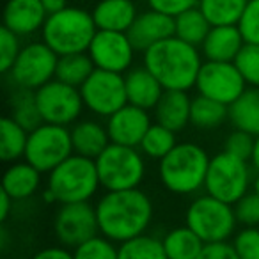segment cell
<instances>
[{
  "mask_svg": "<svg viewBox=\"0 0 259 259\" xmlns=\"http://www.w3.org/2000/svg\"><path fill=\"white\" fill-rule=\"evenodd\" d=\"M185 224L204 243L229 241L238 226L234 206L220 201L209 194L199 195L188 204Z\"/></svg>",
  "mask_w": 259,
  "mask_h": 259,
  "instance_id": "cell-6",
  "label": "cell"
},
{
  "mask_svg": "<svg viewBox=\"0 0 259 259\" xmlns=\"http://www.w3.org/2000/svg\"><path fill=\"white\" fill-rule=\"evenodd\" d=\"M41 2H43L48 15H54V13H59V11H62V9L68 8L66 0H41Z\"/></svg>",
  "mask_w": 259,
  "mask_h": 259,
  "instance_id": "cell-46",
  "label": "cell"
},
{
  "mask_svg": "<svg viewBox=\"0 0 259 259\" xmlns=\"http://www.w3.org/2000/svg\"><path fill=\"white\" fill-rule=\"evenodd\" d=\"M71 142L75 155L87 156L96 160L105 149L110 146L107 124L94 121V119H82L71 124Z\"/></svg>",
  "mask_w": 259,
  "mask_h": 259,
  "instance_id": "cell-21",
  "label": "cell"
},
{
  "mask_svg": "<svg viewBox=\"0 0 259 259\" xmlns=\"http://www.w3.org/2000/svg\"><path fill=\"white\" fill-rule=\"evenodd\" d=\"M71 132L68 126L43 122L29 134L25 156L37 170L48 174L73 155Z\"/></svg>",
  "mask_w": 259,
  "mask_h": 259,
  "instance_id": "cell-9",
  "label": "cell"
},
{
  "mask_svg": "<svg viewBox=\"0 0 259 259\" xmlns=\"http://www.w3.org/2000/svg\"><path fill=\"white\" fill-rule=\"evenodd\" d=\"M126 34L135 50L144 54L153 45L174 36V18L155 9H149L137 15Z\"/></svg>",
  "mask_w": 259,
  "mask_h": 259,
  "instance_id": "cell-17",
  "label": "cell"
},
{
  "mask_svg": "<svg viewBox=\"0 0 259 259\" xmlns=\"http://www.w3.org/2000/svg\"><path fill=\"white\" fill-rule=\"evenodd\" d=\"M11 117L18 122L20 126L32 132L37 126L43 124V117L36 103V93L29 89L18 87L16 93L11 96Z\"/></svg>",
  "mask_w": 259,
  "mask_h": 259,
  "instance_id": "cell-32",
  "label": "cell"
},
{
  "mask_svg": "<svg viewBox=\"0 0 259 259\" xmlns=\"http://www.w3.org/2000/svg\"><path fill=\"white\" fill-rule=\"evenodd\" d=\"M29 134L11 115L0 121V158L4 162H16L25 156Z\"/></svg>",
  "mask_w": 259,
  "mask_h": 259,
  "instance_id": "cell-29",
  "label": "cell"
},
{
  "mask_svg": "<svg viewBox=\"0 0 259 259\" xmlns=\"http://www.w3.org/2000/svg\"><path fill=\"white\" fill-rule=\"evenodd\" d=\"M233 247L240 259H259V227H243L238 231Z\"/></svg>",
  "mask_w": 259,
  "mask_h": 259,
  "instance_id": "cell-38",
  "label": "cell"
},
{
  "mask_svg": "<svg viewBox=\"0 0 259 259\" xmlns=\"http://www.w3.org/2000/svg\"><path fill=\"white\" fill-rule=\"evenodd\" d=\"M195 89L202 96H208L224 105H233L247 89V82L238 71L234 62H202Z\"/></svg>",
  "mask_w": 259,
  "mask_h": 259,
  "instance_id": "cell-14",
  "label": "cell"
},
{
  "mask_svg": "<svg viewBox=\"0 0 259 259\" xmlns=\"http://www.w3.org/2000/svg\"><path fill=\"white\" fill-rule=\"evenodd\" d=\"M238 224H243L245 227L259 226V195L255 192H248L247 195L240 199L234 204Z\"/></svg>",
  "mask_w": 259,
  "mask_h": 259,
  "instance_id": "cell-41",
  "label": "cell"
},
{
  "mask_svg": "<svg viewBox=\"0 0 259 259\" xmlns=\"http://www.w3.org/2000/svg\"><path fill=\"white\" fill-rule=\"evenodd\" d=\"M32 259H75L68 247H45L32 255Z\"/></svg>",
  "mask_w": 259,
  "mask_h": 259,
  "instance_id": "cell-44",
  "label": "cell"
},
{
  "mask_svg": "<svg viewBox=\"0 0 259 259\" xmlns=\"http://www.w3.org/2000/svg\"><path fill=\"white\" fill-rule=\"evenodd\" d=\"M209 30H211V23L208 22L204 13L199 9V6L181 13L174 18V36L183 39L185 43L192 45V47H201Z\"/></svg>",
  "mask_w": 259,
  "mask_h": 259,
  "instance_id": "cell-27",
  "label": "cell"
},
{
  "mask_svg": "<svg viewBox=\"0 0 259 259\" xmlns=\"http://www.w3.org/2000/svg\"><path fill=\"white\" fill-rule=\"evenodd\" d=\"M98 30L128 32L137 18V9L132 0H100L93 9Z\"/></svg>",
  "mask_w": 259,
  "mask_h": 259,
  "instance_id": "cell-23",
  "label": "cell"
},
{
  "mask_svg": "<svg viewBox=\"0 0 259 259\" xmlns=\"http://www.w3.org/2000/svg\"><path fill=\"white\" fill-rule=\"evenodd\" d=\"M47 188L59 204L85 202L101 188L96 160L73 153L61 165L48 172Z\"/></svg>",
  "mask_w": 259,
  "mask_h": 259,
  "instance_id": "cell-5",
  "label": "cell"
},
{
  "mask_svg": "<svg viewBox=\"0 0 259 259\" xmlns=\"http://www.w3.org/2000/svg\"><path fill=\"white\" fill-rule=\"evenodd\" d=\"M190 107L192 98L188 91H165L153 114L158 124L178 134L190 124Z\"/></svg>",
  "mask_w": 259,
  "mask_h": 259,
  "instance_id": "cell-22",
  "label": "cell"
},
{
  "mask_svg": "<svg viewBox=\"0 0 259 259\" xmlns=\"http://www.w3.org/2000/svg\"><path fill=\"white\" fill-rule=\"evenodd\" d=\"M96 169L105 192L139 188L146 176V163L141 149L112 142L96 158Z\"/></svg>",
  "mask_w": 259,
  "mask_h": 259,
  "instance_id": "cell-7",
  "label": "cell"
},
{
  "mask_svg": "<svg viewBox=\"0 0 259 259\" xmlns=\"http://www.w3.org/2000/svg\"><path fill=\"white\" fill-rule=\"evenodd\" d=\"M148 4L155 11L176 18L181 13L188 11L192 8H197L199 0H148Z\"/></svg>",
  "mask_w": 259,
  "mask_h": 259,
  "instance_id": "cell-42",
  "label": "cell"
},
{
  "mask_svg": "<svg viewBox=\"0 0 259 259\" xmlns=\"http://www.w3.org/2000/svg\"><path fill=\"white\" fill-rule=\"evenodd\" d=\"M252 190H254L255 194L259 195V172H257V176H255V180L252 181Z\"/></svg>",
  "mask_w": 259,
  "mask_h": 259,
  "instance_id": "cell-48",
  "label": "cell"
},
{
  "mask_svg": "<svg viewBox=\"0 0 259 259\" xmlns=\"http://www.w3.org/2000/svg\"><path fill=\"white\" fill-rule=\"evenodd\" d=\"M254 142L255 137L243 130L234 128L229 135H227L226 142H224V151L231 153V155L238 156V158H243L250 162L252 151H254Z\"/></svg>",
  "mask_w": 259,
  "mask_h": 259,
  "instance_id": "cell-40",
  "label": "cell"
},
{
  "mask_svg": "<svg viewBox=\"0 0 259 259\" xmlns=\"http://www.w3.org/2000/svg\"><path fill=\"white\" fill-rule=\"evenodd\" d=\"M243 45L245 39L238 25H219L211 27L204 43L201 45V50L206 61L234 62Z\"/></svg>",
  "mask_w": 259,
  "mask_h": 259,
  "instance_id": "cell-20",
  "label": "cell"
},
{
  "mask_svg": "<svg viewBox=\"0 0 259 259\" xmlns=\"http://www.w3.org/2000/svg\"><path fill=\"white\" fill-rule=\"evenodd\" d=\"M176 144H178L176 132L158 124V122H153L148 132H146L139 149H141L142 155H146L148 158L158 160L160 162L163 156H167L172 151Z\"/></svg>",
  "mask_w": 259,
  "mask_h": 259,
  "instance_id": "cell-33",
  "label": "cell"
},
{
  "mask_svg": "<svg viewBox=\"0 0 259 259\" xmlns=\"http://www.w3.org/2000/svg\"><path fill=\"white\" fill-rule=\"evenodd\" d=\"M124 83L128 103L144 110H155L160 98L165 93L163 85L144 64L128 69L124 73Z\"/></svg>",
  "mask_w": 259,
  "mask_h": 259,
  "instance_id": "cell-19",
  "label": "cell"
},
{
  "mask_svg": "<svg viewBox=\"0 0 259 259\" xmlns=\"http://www.w3.org/2000/svg\"><path fill=\"white\" fill-rule=\"evenodd\" d=\"M57 62L59 55L45 41L29 43L22 48L9 75L16 87L37 91L55 78Z\"/></svg>",
  "mask_w": 259,
  "mask_h": 259,
  "instance_id": "cell-12",
  "label": "cell"
},
{
  "mask_svg": "<svg viewBox=\"0 0 259 259\" xmlns=\"http://www.w3.org/2000/svg\"><path fill=\"white\" fill-rule=\"evenodd\" d=\"M250 163L255 170L259 172V135L255 137V142H254V151H252V158H250Z\"/></svg>",
  "mask_w": 259,
  "mask_h": 259,
  "instance_id": "cell-47",
  "label": "cell"
},
{
  "mask_svg": "<svg viewBox=\"0 0 259 259\" xmlns=\"http://www.w3.org/2000/svg\"><path fill=\"white\" fill-rule=\"evenodd\" d=\"M119 259H167L162 240L151 234H141L117 245Z\"/></svg>",
  "mask_w": 259,
  "mask_h": 259,
  "instance_id": "cell-34",
  "label": "cell"
},
{
  "mask_svg": "<svg viewBox=\"0 0 259 259\" xmlns=\"http://www.w3.org/2000/svg\"><path fill=\"white\" fill-rule=\"evenodd\" d=\"M229 119V107L220 101H215L208 96L197 94L192 98L190 107V124L201 130H213L224 124Z\"/></svg>",
  "mask_w": 259,
  "mask_h": 259,
  "instance_id": "cell-28",
  "label": "cell"
},
{
  "mask_svg": "<svg viewBox=\"0 0 259 259\" xmlns=\"http://www.w3.org/2000/svg\"><path fill=\"white\" fill-rule=\"evenodd\" d=\"M209 156L199 144L180 142L158 162L162 185L178 195H190L204 188Z\"/></svg>",
  "mask_w": 259,
  "mask_h": 259,
  "instance_id": "cell-3",
  "label": "cell"
},
{
  "mask_svg": "<svg viewBox=\"0 0 259 259\" xmlns=\"http://www.w3.org/2000/svg\"><path fill=\"white\" fill-rule=\"evenodd\" d=\"M149 110L139 108L135 105H124L115 114L107 117V132L112 144L139 148L146 132L151 126Z\"/></svg>",
  "mask_w": 259,
  "mask_h": 259,
  "instance_id": "cell-16",
  "label": "cell"
},
{
  "mask_svg": "<svg viewBox=\"0 0 259 259\" xmlns=\"http://www.w3.org/2000/svg\"><path fill=\"white\" fill-rule=\"evenodd\" d=\"M229 121L236 130L259 135V87H247L245 93L229 105Z\"/></svg>",
  "mask_w": 259,
  "mask_h": 259,
  "instance_id": "cell-25",
  "label": "cell"
},
{
  "mask_svg": "<svg viewBox=\"0 0 259 259\" xmlns=\"http://www.w3.org/2000/svg\"><path fill=\"white\" fill-rule=\"evenodd\" d=\"M162 243L167 259H197L202 247L206 245L187 224L170 229L162 238Z\"/></svg>",
  "mask_w": 259,
  "mask_h": 259,
  "instance_id": "cell-26",
  "label": "cell"
},
{
  "mask_svg": "<svg viewBox=\"0 0 259 259\" xmlns=\"http://www.w3.org/2000/svg\"><path fill=\"white\" fill-rule=\"evenodd\" d=\"M13 202H15V199L2 190V194H0V220H2V222H6V220H8Z\"/></svg>",
  "mask_w": 259,
  "mask_h": 259,
  "instance_id": "cell-45",
  "label": "cell"
},
{
  "mask_svg": "<svg viewBox=\"0 0 259 259\" xmlns=\"http://www.w3.org/2000/svg\"><path fill=\"white\" fill-rule=\"evenodd\" d=\"M245 43L259 45V0H248L247 8L238 22Z\"/></svg>",
  "mask_w": 259,
  "mask_h": 259,
  "instance_id": "cell-39",
  "label": "cell"
},
{
  "mask_svg": "<svg viewBox=\"0 0 259 259\" xmlns=\"http://www.w3.org/2000/svg\"><path fill=\"white\" fill-rule=\"evenodd\" d=\"M54 233L61 245L76 248L83 241L100 234L96 206L85 202H69L61 204L54 217Z\"/></svg>",
  "mask_w": 259,
  "mask_h": 259,
  "instance_id": "cell-13",
  "label": "cell"
},
{
  "mask_svg": "<svg viewBox=\"0 0 259 259\" xmlns=\"http://www.w3.org/2000/svg\"><path fill=\"white\" fill-rule=\"evenodd\" d=\"M250 183L252 174L248 160L238 158L227 151L217 153L209 160L204 181L206 194L234 206L243 195L248 194Z\"/></svg>",
  "mask_w": 259,
  "mask_h": 259,
  "instance_id": "cell-8",
  "label": "cell"
},
{
  "mask_svg": "<svg viewBox=\"0 0 259 259\" xmlns=\"http://www.w3.org/2000/svg\"><path fill=\"white\" fill-rule=\"evenodd\" d=\"M36 93V103L45 122L69 126L80 119L83 110V100L78 87H73L54 78L45 83Z\"/></svg>",
  "mask_w": 259,
  "mask_h": 259,
  "instance_id": "cell-11",
  "label": "cell"
},
{
  "mask_svg": "<svg viewBox=\"0 0 259 259\" xmlns=\"http://www.w3.org/2000/svg\"><path fill=\"white\" fill-rule=\"evenodd\" d=\"M48 13L41 0H8L4 8V27L16 36H32L43 29Z\"/></svg>",
  "mask_w": 259,
  "mask_h": 259,
  "instance_id": "cell-18",
  "label": "cell"
},
{
  "mask_svg": "<svg viewBox=\"0 0 259 259\" xmlns=\"http://www.w3.org/2000/svg\"><path fill=\"white\" fill-rule=\"evenodd\" d=\"M197 259H240L234 250L233 243L220 241V243H206Z\"/></svg>",
  "mask_w": 259,
  "mask_h": 259,
  "instance_id": "cell-43",
  "label": "cell"
},
{
  "mask_svg": "<svg viewBox=\"0 0 259 259\" xmlns=\"http://www.w3.org/2000/svg\"><path fill=\"white\" fill-rule=\"evenodd\" d=\"M20 52H22L20 36L11 32L8 27H2V30H0V71L2 73L11 71Z\"/></svg>",
  "mask_w": 259,
  "mask_h": 259,
  "instance_id": "cell-37",
  "label": "cell"
},
{
  "mask_svg": "<svg viewBox=\"0 0 259 259\" xmlns=\"http://www.w3.org/2000/svg\"><path fill=\"white\" fill-rule=\"evenodd\" d=\"M96 217L100 234L119 245L148 231L153 220V202L139 188L105 192L96 202Z\"/></svg>",
  "mask_w": 259,
  "mask_h": 259,
  "instance_id": "cell-1",
  "label": "cell"
},
{
  "mask_svg": "<svg viewBox=\"0 0 259 259\" xmlns=\"http://www.w3.org/2000/svg\"><path fill=\"white\" fill-rule=\"evenodd\" d=\"M135 48L128 39L126 32H114V30H98L91 41L87 50L98 69L122 73L124 75L134 64Z\"/></svg>",
  "mask_w": 259,
  "mask_h": 259,
  "instance_id": "cell-15",
  "label": "cell"
},
{
  "mask_svg": "<svg viewBox=\"0 0 259 259\" xmlns=\"http://www.w3.org/2000/svg\"><path fill=\"white\" fill-rule=\"evenodd\" d=\"M73 255L75 259H119L115 243L105 238L103 234H98L73 248Z\"/></svg>",
  "mask_w": 259,
  "mask_h": 259,
  "instance_id": "cell-35",
  "label": "cell"
},
{
  "mask_svg": "<svg viewBox=\"0 0 259 259\" xmlns=\"http://www.w3.org/2000/svg\"><path fill=\"white\" fill-rule=\"evenodd\" d=\"M96 32L98 27L94 23L93 13L80 8H66L48 15L41 29L43 41L59 57L87 52Z\"/></svg>",
  "mask_w": 259,
  "mask_h": 259,
  "instance_id": "cell-4",
  "label": "cell"
},
{
  "mask_svg": "<svg viewBox=\"0 0 259 259\" xmlns=\"http://www.w3.org/2000/svg\"><path fill=\"white\" fill-rule=\"evenodd\" d=\"M41 170H37L32 163L15 162L6 169L4 180H2V190L11 195L15 201L29 199L39 190L41 185Z\"/></svg>",
  "mask_w": 259,
  "mask_h": 259,
  "instance_id": "cell-24",
  "label": "cell"
},
{
  "mask_svg": "<svg viewBox=\"0 0 259 259\" xmlns=\"http://www.w3.org/2000/svg\"><path fill=\"white\" fill-rule=\"evenodd\" d=\"M94 69H96V66H94L93 59L89 57L87 52H82V54L61 55V57H59V62H57L55 78L80 89Z\"/></svg>",
  "mask_w": 259,
  "mask_h": 259,
  "instance_id": "cell-30",
  "label": "cell"
},
{
  "mask_svg": "<svg viewBox=\"0 0 259 259\" xmlns=\"http://www.w3.org/2000/svg\"><path fill=\"white\" fill-rule=\"evenodd\" d=\"M248 0H199V9L204 13L211 27L238 25Z\"/></svg>",
  "mask_w": 259,
  "mask_h": 259,
  "instance_id": "cell-31",
  "label": "cell"
},
{
  "mask_svg": "<svg viewBox=\"0 0 259 259\" xmlns=\"http://www.w3.org/2000/svg\"><path fill=\"white\" fill-rule=\"evenodd\" d=\"M142 61L165 91H190L195 87L202 66L199 48L176 36L148 48Z\"/></svg>",
  "mask_w": 259,
  "mask_h": 259,
  "instance_id": "cell-2",
  "label": "cell"
},
{
  "mask_svg": "<svg viewBox=\"0 0 259 259\" xmlns=\"http://www.w3.org/2000/svg\"><path fill=\"white\" fill-rule=\"evenodd\" d=\"M80 94L87 110L105 119L128 105L124 75L107 69H94L80 87Z\"/></svg>",
  "mask_w": 259,
  "mask_h": 259,
  "instance_id": "cell-10",
  "label": "cell"
},
{
  "mask_svg": "<svg viewBox=\"0 0 259 259\" xmlns=\"http://www.w3.org/2000/svg\"><path fill=\"white\" fill-rule=\"evenodd\" d=\"M234 64L248 87H259V45L245 43Z\"/></svg>",
  "mask_w": 259,
  "mask_h": 259,
  "instance_id": "cell-36",
  "label": "cell"
}]
</instances>
